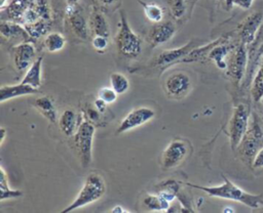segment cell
I'll return each instance as SVG.
<instances>
[{
    "label": "cell",
    "mask_w": 263,
    "mask_h": 213,
    "mask_svg": "<svg viewBox=\"0 0 263 213\" xmlns=\"http://www.w3.org/2000/svg\"><path fill=\"white\" fill-rule=\"evenodd\" d=\"M35 109L50 123L55 124L58 121V111L52 99L49 96H40L33 101Z\"/></svg>",
    "instance_id": "ffe728a7"
},
{
    "label": "cell",
    "mask_w": 263,
    "mask_h": 213,
    "mask_svg": "<svg viewBox=\"0 0 263 213\" xmlns=\"http://www.w3.org/2000/svg\"><path fill=\"white\" fill-rule=\"evenodd\" d=\"M44 47L49 52L61 51L66 45L65 37L58 32H50L44 38Z\"/></svg>",
    "instance_id": "f1b7e54d"
},
{
    "label": "cell",
    "mask_w": 263,
    "mask_h": 213,
    "mask_svg": "<svg viewBox=\"0 0 263 213\" xmlns=\"http://www.w3.org/2000/svg\"><path fill=\"white\" fill-rule=\"evenodd\" d=\"M253 1L254 0H234L233 5H236L242 9H249L252 6Z\"/></svg>",
    "instance_id": "f35d334b"
},
{
    "label": "cell",
    "mask_w": 263,
    "mask_h": 213,
    "mask_svg": "<svg viewBox=\"0 0 263 213\" xmlns=\"http://www.w3.org/2000/svg\"><path fill=\"white\" fill-rule=\"evenodd\" d=\"M235 47V45L230 44L226 38L218 43L216 46L212 48V50L208 54V59L212 60L215 62L217 68L221 70H226L227 69V61L226 57L230 54L232 49Z\"/></svg>",
    "instance_id": "d6986e66"
},
{
    "label": "cell",
    "mask_w": 263,
    "mask_h": 213,
    "mask_svg": "<svg viewBox=\"0 0 263 213\" xmlns=\"http://www.w3.org/2000/svg\"><path fill=\"white\" fill-rule=\"evenodd\" d=\"M0 32L2 37L6 38L7 40L17 41V43L33 41L25 27L15 22L2 19L0 24Z\"/></svg>",
    "instance_id": "e0dca14e"
},
{
    "label": "cell",
    "mask_w": 263,
    "mask_h": 213,
    "mask_svg": "<svg viewBox=\"0 0 263 213\" xmlns=\"http://www.w3.org/2000/svg\"><path fill=\"white\" fill-rule=\"evenodd\" d=\"M263 147V129L256 114H253L252 121L237 146V152L242 161L252 165L253 159L260 148Z\"/></svg>",
    "instance_id": "3957f363"
},
{
    "label": "cell",
    "mask_w": 263,
    "mask_h": 213,
    "mask_svg": "<svg viewBox=\"0 0 263 213\" xmlns=\"http://www.w3.org/2000/svg\"><path fill=\"white\" fill-rule=\"evenodd\" d=\"M86 116H87V119H88V121H90L91 123H93V122H97L98 120H99V118H100V112L93 106V108H88L87 110H86Z\"/></svg>",
    "instance_id": "74e56055"
},
{
    "label": "cell",
    "mask_w": 263,
    "mask_h": 213,
    "mask_svg": "<svg viewBox=\"0 0 263 213\" xmlns=\"http://www.w3.org/2000/svg\"><path fill=\"white\" fill-rule=\"evenodd\" d=\"M101 4H103L104 6H111L113 5L117 0H98Z\"/></svg>",
    "instance_id": "b9f144b4"
},
{
    "label": "cell",
    "mask_w": 263,
    "mask_h": 213,
    "mask_svg": "<svg viewBox=\"0 0 263 213\" xmlns=\"http://www.w3.org/2000/svg\"><path fill=\"white\" fill-rule=\"evenodd\" d=\"M139 3L143 6L144 14L147 19L155 24L162 22L164 11L160 5L153 2H143L142 0H139Z\"/></svg>",
    "instance_id": "4316f807"
},
{
    "label": "cell",
    "mask_w": 263,
    "mask_h": 213,
    "mask_svg": "<svg viewBox=\"0 0 263 213\" xmlns=\"http://www.w3.org/2000/svg\"><path fill=\"white\" fill-rule=\"evenodd\" d=\"M225 3H226V7L227 8H230L232 5H233V1L234 0H224Z\"/></svg>",
    "instance_id": "ee69618b"
},
{
    "label": "cell",
    "mask_w": 263,
    "mask_h": 213,
    "mask_svg": "<svg viewBox=\"0 0 263 213\" xmlns=\"http://www.w3.org/2000/svg\"><path fill=\"white\" fill-rule=\"evenodd\" d=\"M223 212H234V209H231V208H225L222 210Z\"/></svg>",
    "instance_id": "bcb514c9"
},
{
    "label": "cell",
    "mask_w": 263,
    "mask_h": 213,
    "mask_svg": "<svg viewBox=\"0 0 263 213\" xmlns=\"http://www.w3.org/2000/svg\"><path fill=\"white\" fill-rule=\"evenodd\" d=\"M197 0H166L171 14L176 20H181L191 11Z\"/></svg>",
    "instance_id": "cb8c5ba5"
},
{
    "label": "cell",
    "mask_w": 263,
    "mask_h": 213,
    "mask_svg": "<svg viewBox=\"0 0 263 213\" xmlns=\"http://www.w3.org/2000/svg\"><path fill=\"white\" fill-rule=\"evenodd\" d=\"M222 177L224 179V182L220 185H215V186H202L198 184H193L191 182H185V184L193 188L201 189L211 197L235 201L252 209H257L263 205L262 194L254 195V194L247 193L240 187H238L237 185H235L231 180L226 178L224 175Z\"/></svg>",
    "instance_id": "6da1fadb"
},
{
    "label": "cell",
    "mask_w": 263,
    "mask_h": 213,
    "mask_svg": "<svg viewBox=\"0 0 263 213\" xmlns=\"http://www.w3.org/2000/svg\"><path fill=\"white\" fill-rule=\"evenodd\" d=\"M117 95L118 94L112 87H103L99 90L98 93V97L105 101L107 104L115 102L117 99Z\"/></svg>",
    "instance_id": "836d02e7"
},
{
    "label": "cell",
    "mask_w": 263,
    "mask_h": 213,
    "mask_svg": "<svg viewBox=\"0 0 263 213\" xmlns=\"http://www.w3.org/2000/svg\"><path fill=\"white\" fill-rule=\"evenodd\" d=\"M253 169H262L263 168V147L259 150L252 162Z\"/></svg>",
    "instance_id": "8d00e7d4"
},
{
    "label": "cell",
    "mask_w": 263,
    "mask_h": 213,
    "mask_svg": "<svg viewBox=\"0 0 263 213\" xmlns=\"http://www.w3.org/2000/svg\"><path fill=\"white\" fill-rule=\"evenodd\" d=\"M36 10L40 16L41 19L48 22L50 18V13H49V7L46 2V0H37L36 2Z\"/></svg>",
    "instance_id": "d590c367"
},
{
    "label": "cell",
    "mask_w": 263,
    "mask_h": 213,
    "mask_svg": "<svg viewBox=\"0 0 263 213\" xmlns=\"http://www.w3.org/2000/svg\"><path fill=\"white\" fill-rule=\"evenodd\" d=\"M111 213H123V212H130L129 210H125L121 205H116L113 209L110 210Z\"/></svg>",
    "instance_id": "60d3db41"
},
{
    "label": "cell",
    "mask_w": 263,
    "mask_h": 213,
    "mask_svg": "<svg viewBox=\"0 0 263 213\" xmlns=\"http://www.w3.org/2000/svg\"><path fill=\"white\" fill-rule=\"evenodd\" d=\"M0 190H1V196H0V201H4L7 199H14L23 196V191L20 189H12L8 185V180H7V175L6 172L4 171V168H0Z\"/></svg>",
    "instance_id": "f546056e"
},
{
    "label": "cell",
    "mask_w": 263,
    "mask_h": 213,
    "mask_svg": "<svg viewBox=\"0 0 263 213\" xmlns=\"http://www.w3.org/2000/svg\"><path fill=\"white\" fill-rule=\"evenodd\" d=\"M225 39V37H220L218 39H216L215 41L203 45V46H199V47H195L193 48L182 60L181 62H193V61H200L203 60L204 58H208V54L209 52L212 50V48L214 46H216L218 43H220L221 41H223Z\"/></svg>",
    "instance_id": "484cf974"
},
{
    "label": "cell",
    "mask_w": 263,
    "mask_h": 213,
    "mask_svg": "<svg viewBox=\"0 0 263 213\" xmlns=\"http://www.w3.org/2000/svg\"><path fill=\"white\" fill-rule=\"evenodd\" d=\"M77 114L72 109H66L59 117V127L63 134L66 136H72L75 134L76 126H77Z\"/></svg>",
    "instance_id": "44dd1931"
},
{
    "label": "cell",
    "mask_w": 263,
    "mask_h": 213,
    "mask_svg": "<svg viewBox=\"0 0 263 213\" xmlns=\"http://www.w3.org/2000/svg\"><path fill=\"white\" fill-rule=\"evenodd\" d=\"M89 26H90V30L93 33V36L100 35L108 38L110 37V28H109L108 22L106 20L103 13L97 8H95L90 13Z\"/></svg>",
    "instance_id": "603a6c76"
},
{
    "label": "cell",
    "mask_w": 263,
    "mask_h": 213,
    "mask_svg": "<svg viewBox=\"0 0 263 213\" xmlns=\"http://www.w3.org/2000/svg\"><path fill=\"white\" fill-rule=\"evenodd\" d=\"M36 55V48L32 42L17 43L11 48V57L17 71L28 69L33 62Z\"/></svg>",
    "instance_id": "7c38bea8"
},
{
    "label": "cell",
    "mask_w": 263,
    "mask_h": 213,
    "mask_svg": "<svg viewBox=\"0 0 263 213\" xmlns=\"http://www.w3.org/2000/svg\"><path fill=\"white\" fill-rule=\"evenodd\" d=\"M106 193V183L99 173H90L85 178L84 184L78 193L75 200L67 206L62 213H68L78 208L84 207L100 200Z\"/></svg>",
    "instance_id": "7a4b0ae2"
},
{
    "label": "cell",
    "mask_w": 263,
    "mask_h": 213,
    "mask_svg": "<svg viewBox=\"0 0 263 213\" xmlns=\"http://www.w3.org/2000/svg\"><path fill=\"white\" fill-rule=\"evenodd\" d=\"M0 133H1V138H0V144H2L3 143V141H4V139H5V135H6V130L3 128V127H1L0 128Z\"/></svg>",
    "instance_id": "7bdbcfd3"
},
{
    "label": "cell",
    "mask_w": 263,
    "mask_h": 213,
    "mask_svg": "<svg viewBox=\"0 0 263 213\" xmlns=\"http://www.w3.org/2000/svg\"><path fill=\"white\" fill-rule=\"evenodd\" d=\"M118 31L114 38L118 52L127 58H135L142 51V42L139 36L130 29L124 11H120Z\"/></svg>",
    "instance_id": "277c9868"
},
{
    "label": "cell",
    "mask_w": 263,
    "mask_h": 213,
    "mask_svg": "<svg viewBox=\"0 0 263 213\" xmlns=\"http://www.w3.org/2000/svg\"><path fill=\"white\" fill-rule=\"evenodd\" d=\"M189 154V143L183 139L172 140L161 155V166L164 170L178 167Z\"/></svg>",
    "instance_id": "52a82bcc"
},
{
    "label": "cell",
    "mask_w": 263,
    "mask_h": 213,
    "mask_svg": "<svg viewBox=\"0 0 263 213\" xmlns=\"http://www.w3.org/2000/svg\"><path fill=\"white\" fill-rule=\"evenodd\" d=\"M195 47H196V42L191 40L181 47L164 50L161 53H159L158 56L155 58L154 66L156 68L165 69L170 66L180 63L181 60Z\"/></svg>",
    "instance_id": "8fae6325"
},
{
    "label": "cell",
    "mask_w": 263,
    "mask_h": 213,
    "mask_svg": "<svg viewBox=\"0 0 263 213\" xmlns=\"http://www.w3.org/2000/svg\"><path fill=\"white\" fill-rule=\"evenodd\" d=\"M170 202L161 198L159 195H147L143 199V205L147 207L151 211H167L170 206Z\"/></svg>",
    "instance_id": "4dcf8cb0"
},
{
    "label": "cell",
    "mask_w": 263,
    "mask_h": 213,
    "mask_svg": "<svg viewBox=\"0 0 263 213\" xmlns=\"http://www.w3.org/2000/svg\"><path fill=\"white\" fill-rule=\"evenodd\" d=\"M95 131L96 128L93 123L88 120H83L79 123L74 134V145L80 159V164L83 168H87L91 163Z\"/></svg>",
    "instance_id": "5b68a950"
},
{
    "label": "cell",
    "mask_w": 263,
    "mask_h": 213,
    "mask_svg": "<svg viewBox=\"0 0 263 213\" xmlns=\"http://www.w3.org/2000/svg\"><path fill=\"white\" fill-rule=\"evenodd\" d=\"M250 115V108L245 103H239L233 109L228 123V136L232 151L237 148L249 127Z\"/></svg>",
    "instance_id": "8992f818"
},
{
    "label": "cell",
    "mask_w": 263,
    "mask_h": 213,
    "mask_svg": "<svg viewBox=\"0 0 263 213\" xmlns=\"http://www.w3.org/2000/svg\"><path fill=\"white\" fill-rule=\"evenodd\" d=\"M42 61L43 57L39 56L37 57L34 62L28 68V71L26 72L24 78L22 79V83L31 85L35 88H40L41 86V73H42Z\"/></svg>",
    "instance_id": "7402d4cb"
},
{
    "label": "cell",
    "mask_w": 263,
    "mask_h": 213,
    "mask_svg": "<svg viewBox=\"0 0 263 213\" xmlns=\"http://www.w3.org/2000/svg\"><path fill=\"white\" fill-rule=\"evenodd\" d=\"M191 89V79L184 72H176L166 77L164 90L166 95L173 99L185 97Z\"/></svg>",
    "instance_id": "9c48e42d"
},
{
    "label": "cell",
    "mask_w": 263,
    "mask_h": 213,
    "mask_svg": "<svg viewBox=\"0 0 263 213\" xmlns=\"http://www.w3.org/2000/svg\"><path fill=\"white\" fill-rule=\"evenodd\" d=\"M39 89L35 88L31 85L18 83L14 85H2L0 87V102H4L6 100H10L12 98L23 96V95H31L39 93Z\"/></svg>",
    "instance_id": "ac0fdd59"
},
{
    "label": "cell",
    "mask_w": 263,
    "mask_h": 213,
    "mask_svg": "<svg viewBox=\"0 0 263 213\" xmlns=\"http://www.w3.org/2000/svg\"><path fill=\"white\" fill-rule=\"evenodd\" d=\"M248 63V51L243 43L237 44L229 54L227 60V75L235 83L239 84L245 76V72Z\"/></svg>",
    "instance_id": "ba28073f"
},
{
    "label": "cell",
    "mask_w": 263,
    "mask_h": 213,
    "mask_svg": "<svg viewBox=\"0 0 263 213\" xmlns=\"http://www.w3.org/2000/svg\"><path fill=\"white\" fill-rule=\"evenodd\" d=\"M36 2L37 0H10L6 6L1 8V11L6 13L8 20L23 25L25 15L36 8Z\"/></svg>",
    "instance_id": "2e32d148"
},
{
    "label": "cell",
    "mask_w": 263,
    "mask_h": 213,
    "mask_svg": "<svg viewBox=\"0 0 263 213\" xmlns=\"http://www.w3.org/2000/svg\"><path fill=\"white\" fill-rule=\"evenodd\" d=\"M262 19H263L262 12L256 11L248 15L238 25L237 34L241 43H243L245 45H248L254 41L257 31L262 23Z\"/></svg>",
    "instance_id": "5bb4252c"
},
{
    "label": "cell",
    "mask_w": 263,
    "mask_h": 213,
    "mask_svg": "<svg viewBox=\"0 0 263 213\" xmlns=\"http://www.w3.org/2000/svg\"><path fill=\"white\" fill-rule=\"evenodd\" d=\"M66 15L68 24L72 32L80 39L85 40L88 38V25L77 4H68L66 7Z\"/></svg>",
    "instance_id": "4fadbf2b"
},
{
    "label": "cell",
    "mask_w": 263,
    "mask_h": 213,
    "mask_svg": "<svg viewBox=\"0 0 263 213\" xmlns=\"http://www.w3.org/2000/svg\"><path fill=\"white\" fill-rule=\"evenodd\" d=\"M106 105H107V103L105 102V101H103L102 99H100L99 97L95 100V102H93V106L100 112V113H104L105 111H106Z\"/></svg>",
    "instance_id": "ab89813d"
},
{
    "label": "cell",
    "mask_w": 263,
    "mask_h": 213,
    "mask_svg": "<svg viewBox=\"0 0 263 213\" xmlns=\"http://www.w3.org/2000/svg\"><path fill=\"white\" fill-rule=\"evenodd\" d=\"M110 85L116 91L117 94L125 93L129 88L128 79L121 73L113 72L110 74Z\"/></svg>",
    "instance_id": "1f68e13d"
},
{
    "label": "cell",
    "mask_w": 263,
    "mask_h": 213,
    "mask_svg": "<svg viewBox=\"0 0 263 213\" xmlns=\"http://www.w3.org/2000/svg\"><path fill=\"white\" fill-rule=\"evenodd\" d=\"M251 95L255 102L263 100V58L251 85Z\"/></svg>",
    "instance_id": "83f0119b"
},
{
    "label": "cell",
    "mask_w": 263,
    "mask_h": 213,
    "mask_svg": "<svg viewBox=\"0 0 263 213\" xmlns=\"http://www.w3.org/2000/svg\"><path fill=\"white\" fill-rule=\"evenodd\" d=\"M155 116V112L147 106H140L132 110L120 122L119 126L116 129V133L120 134L128 130L135 129L139 126L144 125L145 123L152 120Z\"/></svg>",
    "instance_id": "30bf717a"
},
{
    "label": "cell",
    "mask_w": 263,
    "mask_h": 213,
    "mask_svg": "<svg viewBox=\"0 0 263 213\" xmlns=\"http://www.w3.org/2000/svg\"><path fill=\"white\" fill-rule=\"evenodd\" d=\"M6 1H7V0H1V8L5 6V4H6Z\"/></svg>",
    "instance_id": "7dc6e473"
},
{
    "label": "cell",
    "mask_w": 263,
    "mask_h": 213,
    "mask_svg": "<svg viewBox=\"0 0 263 213\" xmlns=\"http://www.w3.org/2000/svg\"><path fill=\"white\" fill-rule=\"evenodd\" d=\"M156 194L159 195L164 200L168 201L170 203L173 202L179 195L181 190L180 183L174 179L163 180L159 184L156 185Z\"/></svg>",
    "instance_id": "d4e9b609"
},
{
    "label": "cell",
    "mask_w": 263,
    "mask_h": 213,
    "mask_svg": "<svg viewBox=\"0 0 263 213\" xmlns=\"http://www.w3.org/2000/svg\"><path fill=\"white\" fill-rule=\"evenodd\" d=\"M68 4H77L79 0H66Z\"/></svg>",
    "instance_id": "f6af8a7d"
},
{
    "label": "cell",
    "mask_w": 263,
    "mask_h": 213,
    "mask_svg": "<svg viewBox=\"0 0 263 213\" xmlns=\"http://www.w3.org/2000/svg\"><path fill=\"white\" fill-rule=\"evenodd\" d=\"M176 33V26L173 22H160L155 24L148 32L147 40L151 47H157L166 43Z\"/></svg>",
    "instance_id": "9a60e30c"
},
{
    "label": "cell",
    "mask_w": 263,
    "mask_h": 213,
    "mask_svg": "<svg viewBox=\"0 0 263 213\" xmlns=\"http://www.w3.org/2000/svg\"><path fill=\"white\" fill-rule=\"evenodd\" d=\"M91 45L96 51L101 52V53L105 52L109 45V38L105 37V36L96 35L91 39Z\"/></svg>",
    "instance_id": "e575fe53"
},
{
    "label": "cell",
    "mask_w": 263,
    "mask_h": 213,
    "mask_svg": "<svg viewBox=\"0 0 263 213\" xmlns=\"http://www.w3.org/2000/svg\"><path fill=\"white\" fill-rule=\"evenodd\" d=\"M24 27L32 39H38L44 35H47L48 30H49L47 22H45L43 19H39L35 23L25 25Z\"/></svg>",
    "instance_id": "d6a6232c"
}]
</instances>
